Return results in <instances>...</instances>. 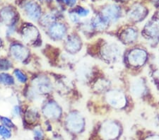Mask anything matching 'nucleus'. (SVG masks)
<instances>
[{"mask_svg": "<svg viewBox=\"0 0 159 140\" xmlns=\"http://www.w3.org/2000/svg\"><path fill=\"white\" fill-rule=\"evenodd\" d=\"M149 60L148 51L145 47L132 46L126 54V61L131 70H137L147 65Z\"/></svg>", "mask_w": 159, "mask_h": 140, "instance_id": "1", "label": "nucleus"}, {"mask_svg": "<svg viewBox=\"0 0 159 140\" xmlns=\"http://www.w3.org/2000/svg\"><path fill=\"white\" fill-rule=\"evenodd\" d=\"M141 39L147 46L156 48L159 45V21L153 19L148 21L140 30Z\"/></svg>", "mask_w": 159, "mask_h": 140, "instance_id": "2", "label": "nucleus"}, {"mask_svg": "<svg viewBox=\"0 0 159 140\" xmlns=\"http://www.w3.org/2000/svg\"><path fill=\"white\" fill-rule=\"evenodd\" d=\"M123 54V48L120 43L110 41L102 47L101 55L104 60L110 62H116L121 60Z\"/></svg>", "mask_w": 159, "mask_h": 140, "instance_id": "3", "label": "nucleus"}, {"mask_svg": "<svg viewBox=\"0 0 159 140\" xmlns=\"http://www.w3.org/2000/svg\"><path fill=\"white\" fill-rule=\"evenodd\" d=\"M148 9L145 5L139 2L131 5L127 13V18L131 24H138L147 19L148 15Z\"/></svg>", "mask_w": 159, "mask_h": 140, "instance_id": "4", "label": "nucleus"}, {"mask_svg": "<svg viewBox=\"0 0 159 140\" xmlns=\"http://www.w3.org/2000/svg\"><path fill=\"white\" fill-rule=\"evenodd\" d=\"M119 38L121 43L125 45L134 46L141 40L140 30L134 25H127L120 32Z\"/></svg>", "mask_w": 159, "mask_h": 140, "instance_id": "5", "label": "nucleus"}, {"mask_svg": "<svg viewBox=\"0 0 159 140\" xmlns=\"http://www.w3.org/2000/svg\"><path fill=\"white\" fill-rule=\"evenodd\" d=\"M106 101L113 108L122 110L126 108L128 103L127 97L124 91L120 88H115L106 93Z\"/></svg>", "mask_w": 159, "mask_h": 140, "instance_id": "6", "label": "nucleus"}, {"mask_svg": "<svg viewBox=\"0 0 159 140\" xmlns=\"http://www.w3.org/2000/svg\"><path fill=\"white\" fill-rule=\"evenodd\" d=\"M129 92L134 98H142L147 95V81L142 76H135L129 82Z\"/></svg>", "mask_w": 159, "mask_h": 140, "instance_id": "7", "label": "nucleus"}, {"mask_svg": "<svg viewBox=\"0 0 159 140\" xmlns=\"http://www.w3.org/2000/svg\"><path fill=\"white\" fill-rule=\"evenodd\" d=\"M101 16L110 24H114L118 22L122 16L121 7L115 4H107L103 7L101 13Z\"/></svg>", "mask_w": 159, "mask_h": 140, "instance_id": "8", "label": "nucleus"}, {"mask_svg": "<svg viewBox=\"0 0 159 140\" xmlns=\"http://www.w3.org/2000/svg\"><path fill=\"white\" fill-rule=\"evenodd\" d=\"M101 133L105 139L112 140L118 137L120 133L119 124L114 121H106L102 124Z\"/></svg>", "mask_w": 159, "mask_h": 140, "instance_id": "9", "label": "nucleus"}, {"mask_svg": "<svg viewBox=\"0 0 159 140\" xmlns=\"http://www.w3.org/2000/svg\"><path fill=\"white\" fill-rule=\"evenodd\" d=\"M66 125L73 132H80L85 125V121L83 116L79 113H72L70 114L66 119Z\"/></svg>", "mask_w": 159, "mask_h": 140, "instance_id": "10", "label": "nucleus"}, {"mask_svg": "<svg viewBox=\"0 0 159 140\" xmlns=\"http://www.w3.org/2000/svg\"><path fill=\"white\" fill-rule=\"evenodd\" d=\"M24 11L26 16L33 21L38 20L41 14V9L40 6L33 2H28L24 4Z\"/></svg>", "mask_w": 159, "mask_h": 140, "instance_id": "11", "label": "nucleus"}, {"mask_svg": "<svg viewBox=\"0 0 159 140\" xmlns=\"http://www.w3.org/2000/svg\"><path fill=\"white\" fill-rule=\"evenodd\" d=\"M11 53L12 57L19 62H23L29 56V51L26 48L23 46L22 45L18 44V43L11 45Z\"/></svg>", "mask_w": 159, "mask_h": 140, "instance_id": "12", "label": "nucleus"}, {"mask_svg": "<svg viewBox=\"0 0 159 140\" xmlns=\"http://www.w3.org/2000/svg\"><path fill=\"white\" fill-rule=\"evenodd\" d=\"M34 86L38 93H47L52 91V84L47 77L41 76L34 82Z\"/></svg>", "mask_w": 159, "mask_h": 140, "instance_id": "13", "label": "nucleus"}, {"mask_svg": "<svg viewBox=\"0 0 159 140\" xmlns=\"http://www.w3.org/2000/svg\"><path fill=\"white\" fill-rule=\"evenodd\" d=\"M45 115L50 119H57L60 116L61 111L57 103L50 102L45 106L43 110Z\"/></svg>", "mask_w": 159, "mask_h": 140, "instance_id": "14", "label": "nucleus"}, {"mask_svg": "<svg viewBox=\"0 0 159 140\" xmlns=\"http://www.w3.org/2000/svg\"><path fill=\"white\" fill-rule=\"evenodd\" d=\"M49 34L54 39L60 40L65 37L66 34V28L64 24H53L50 25Z\"/></svg>", "mask_w": 159, "mask_h": 140, "instance_id": "15", "label": "nucleus"}, {"mask_svg": "<svg viewBox=\"0 0 159 140\" xmlns=\"http://www.w3.org/2000/svg\"><path fill=\"white\" fill-rule=\"evenodd\" d=\"M81 43L76 35H71L68 38L66 43V48L70 52L75 53L80 50Z\"/></svg>", "mask_w": 159, "mask_h": 140, "instance_id": "16", "label": "nucleus"}, {"mask_svg": "<svg viewBox=\"0 0 159 140\" xmlns=\"http://www.w3.org/2000/svg\"><path fill=\"white\" fill-rule=\"evenodd\" d=\"M0 16H1L2 19L8 24H13L16 21V14L15 13L14 10L11 7H5L2 10L0 13Z\"/></svg>", "mask_w": 159, "mask_h": 140, "instance_id": "17", "label": "nucleus"}, {"mask_svg": "<svg viewBox=\"0 0 159 140\" xmlns=\"http://www.w3.org/2000/svg\"><path fill=\"white\" fill-rule=\"evenodd\" d=\"M22 34L25 41L29 43L36 39L38 35V31L36 28L33 25H27L23 30Z\"/></svg>", "mask_w": 159, "mask_h": 140, "instance_id": "18", "label": "nucleus"}, {"mask_svg": "<svg viewBox=\"0 0 159 140\" xmlns=\"http://www.w3.org/2000/svg\"><path fill=\"white\" fill-rule=\"evenodd\" d=\"M14 80L13 76L9 74L1 73L0 74V84L4 85H12L14 84Z\"/></svg>", "mask_w": 159, "mask_h": 140, "instance_id": "19", "label": "nucleus"}, {"mask_svg": "<svg viewBox=\"0 0 159 140\" xmlns=\"http://www.w3.org/2000/svg\"><path fill=\"white\" fill-rule=\"evenodd\" d=\"M73 12L79 17H86L90 14V10L82 7H77L73 10Z\"/></svg>", "mask_w": 159, "mask_h": 140, "instance_id": "20", "label": "nucleus"}, {"mask_svg": "<svg viewBox=\"0 0 159 140\" xmlns=\"http://www.w3.org/2000/svg\"><path fill=\"white\" fill-rule=\"evenodd\" d=\"M14 76L16 78V79L19 81L20 83H25L27 81V76L24 72L19 70H16L14 71Z\"/></svg>", "mask_w": 159, "mask_h": 140, "instance_id": "21", "label": "nucleus"}, {"mask_svg": "<svg viewBox=\"0 0 159 140\" xmlns=\"http://www.w3.org/2000/svg\"><path fill=\"white\" fill-rule=\"evenodd\" d=\"M0 134L6 139H9L11 137V132L5 126H0Z\"/></svg>", "mask_w": 159, "mask_h": 140, "instance_id": "22", "label": "nucleus"}, {"mask_svg": "<svg viewBox=\"0 0 159 140\" xmlns=\"http://www.w3.org/2000/svg\"><path fill=\"white\" fill-rule=\"evenodd\" d=\"M11 62L9 60L0 58V70H7L11 67Z\"/></svg>", "mask_w": 159, "mask_h": 140, "instance_id": "23", "label": "nucleus"}, {"mask_svg": "<svg viewBox=\"0 0 159 140\" xmlns=\"http://www.w3.org/2000/svg\"><path fill=\"white\" fill-rule=\"evenodd\" d=\"M32 110H33V109L28 111V113L26 114V117H27V118H28V120H29L33 122V121H35V120H36L38 113L35 111H32Z\"/></svg>", "mask_w": 159, "mask_h": 140, "instance_id": "24", "label": "nucleus"}, {"mask_svg": "<svg viewBox=\"0 0 159 140\" xmlns=\"http://www.w3.org/2000/svg\"><path fill=\"white\" fill-rule=\"evenodd\" d=\"M55 19V17L52 14H48L44 16V17L42 19V22L43 24H50L51 23H52V21Z\"/></svg>", "mask_w": 159, "mask_h": 140, "instance_id": "25", "label": "nucleus"}, {"mask_svg": "<svg viewBox=\"0 0 159 140\" xmlns=\"http://www.w3.org/2000/svg\"><path fill=\"white\" fill-rule=\"evenodd\" d=\"M2 123L4 124V125L7 127H9V128H11V127H14V123H12L11 120L7 118H1Z\"/></svg>", "mask_w": 159, "mask_h": 140, "instance_id": "26", "label": "nucleus"}, {"mask_svg": "<svg viewBox=\"0 0 159 140\" xmlns=\"http://www.w3.org/2000/svg\"><path fill=\"white\" fill-rule=\"evenodd\" d=\"M35 137H36L37 138H38V139H41L43 137V132L40 129H35Z\"/></svg>", "mask_w": 159, "mask_h": 140, "instance_id": "27", "label": "nucleus"}, {"mask_svg": "<svg viewBox=\"0 0 159 140\" xmlns=\"http://www.w3.org/2000/svg\"><path fill=\"white\" fill-rule=\"evenodd\" d=\"M20 112V110L19 106H15L14 109H13V113H14L15 115H16V116L19 115Z\"/></svg>", "mask_w": 159, "mask_h": 140, "instance_id": "28", "label": "nucleus"}, {"mask_svg": "<svg viewBox=\"0 0 159 140\" xmlns=\"http://www.w3.org/2000/svg\"><path fill=\"white\" fill-rule=\"evenodd\" d=\"M65 3L70 7H72L76 4V0H65Z\"/></svg>", "mask_w": 159, "mask_h": 140, "instance_id": "29", "label": "nucleus"}, {"mask_svg": "<svg viewBox=\"0 0 159 140\" xmlns=\"http://www.w3.org/2000/svg\"><path fill=\"white\" fill-rule=\"evenodd\" d=\"M145 140H159V135H151L146 138Z\"/></svg>", "mask_w": 159, "mask_h": 140, "instance_id": "30", "label": "nucleus"}, {"mask_svg": "<svg viewBox=\"0 0 159 140\" xmlns=\"http://www.w3.org/2000/svg\"><path fill=\"white\" fill-rule=\"evenodd\" d=\"M155 19H156V20H157V21H159V11H158V12L157 15H156V17L155 18Z\"/></svg>", "mask_w": 159, "mask_h": 140, "instance_id": "31", "label": "nucleus"}, {"mask_svg": "<svg viewBox=\"0 0 159 140\" xmlns=\"http://www.w3.org/2000/svg\"><path fill=\"white\" fill-rule=\"evenodd\" d=\"M156 6L158 7V8L159 9V0H157L156 2Z\"/></svg>", "mask_w": 159, "mask_h": 140, "instance_id": "32", "label": "nucleus"}, {"mask_svg": "<svg viewBox=\"0 0 159 140\" xmlns=\"http://www.w3.org/2000/svg\"><path fill=\"white\" fill-rule=\"evenodd\" d=\"M2 40L1 38H0V47L2 46Z\"/></svg>", "mask_w": 159, "mask_h": 140, "instance_id": "33", "label": "nucleus"}, {"mask_svg": "<svg viewBox=\"0 0 159 140\" xmlns=\"http://www.w3.org/2000/svg\"><path fill=\"white\" fill-rule=\"evenodd\" d=\"M158 67H159V55H158Z\"/></svg>", "mask_w": 159, "mask_h": 140, "instance_id": "34", "label": "nucleus"}, {"mask_svg": "<svg viewBox=\"0 0 159 140\" xmlns=\"http://www.w3.org/2000/svg\"><path fill=\"white\" fill-rule=\"evenodd\" d=\"M47 1H48V2H50V1H52V0H47Z\"/></svg>", "mask_w": 159, "mask_h": 140, "instance_id": "35", "label": "nucleus"}, {"mask_svg": "<svg viewBox=\"0 0 159 140\" xmlns=\"http://www.w3.org/2000/svg\"><path fill=\"white\" fill-rule=\"evenodd\" d=\"M40 1H43V0H40Z\"/></svg>", "mask_w": 159, "mask_h": 140, "instance_id": "36", "label": "nucleus"}, {"mask_svg": "<svg viewBox=\"0 0 159 140\" xmlns=\"http://www.w3.org/2000/svg\"></svg>", "mask_w": 159, "mask_h": 140, "instance_id": "37", "label": "nucleus"}]
</instances>
